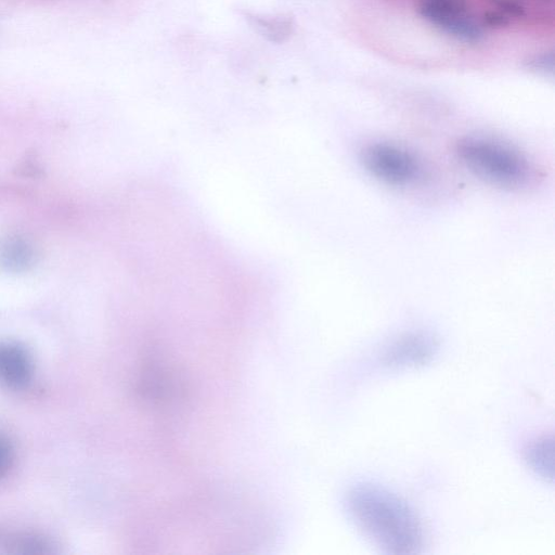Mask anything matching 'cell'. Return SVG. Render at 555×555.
I'll return each mask as SVG.
<instances>
[{
  "mask_svg": "<svg viewBox=\"0 0 555 555\" xmlns=\"http://www.w3.org/2000/svg\"><path fill=\"white\" fill-rule=\"evenodd\" d=\"M353 526L389 554H415L424 544V529L416 512L401 496L380 485L361 481L345 496Z\"/></svg>",
  "mask_w": 555,
  "mask_h": 555,
  "instance_id": "cell-1",
  "label": "cell"
},
{
  "mask_svg": "<svg viewBox=\"0 0 555 555\" xmlns=\"http://www.w3.org/2000/svg\"><path fill=\"white\" fill-rule=\"evenodd\" d=\"M456 154L475 176L501 188H520L532 176L531 165L522 153L491 138L466 137L456 144Z\"/></svg>",
  "mask_w": 555,
  "mask_h": 555,
  "instance_id": "cell-2",
  "label": "cell"
},
{
  "mask_svg": "<svg viewBox=\"0 0 555 555\" xmlns=\"http://www.w3.org/2000/svg\"><path fill=\"white\" fill-rule=\"evenodd\" d=\"M364 168L375 178L392 185H409L422 173L418 159L392 143H372L361 152Z\"/></svg>",
  "mask_w": 555,
  "mask_h": 555,
  "instance_id": "cell-3",
  "label": "cell"
},
{
  "mask_svg": "<svg viewBox=\"0 0 555 555\" xmlns=\"http://www.w3.org/2000/svg\"><path fill=\"white\" fill-rule=\"evenodd\" d=\"M418 13L457 40L475 43L483 37V26L470 14L466 0H421Z\"/></svg>",
  "mask_w": 555,
  "mask_h": 555,
  "instance_id": "cell-4",
  "label": "cell"
},
{
  "mask_svg": "<svg viewBox=\"0 0 555 555\" xmlns=\"http://www.w3.org/2000/svg\"><path fill=\"white\" fill-rule=\"evenodd\" d=\"M439 352L437 337L427 331H410L390 340L378 353L382 369L397 371L429 364Z\"/></svg>",
  "mask_w": 555,
  "mask_h": 555,
  "instance_id": "cell-5",
  "label": "cell"
},
{
  "mask_svg": "<svg viewBox=\"0 0 555 555\" xmlns=\"http://www.w3.org/2000/svg\"><path fill=\"white\" fill-rule=\"evenodd\" d=\"M35 373L34 358L21 343L0 341V387L20 390L27 387Z\"/></svg>",
  "mask_w": 555,
  "mask_h": 555,
  "instance_id": "cell-6",
  "label": "cell"
},
{
  "mask_svg": "<svg viewBox=\"0 0 555 555\" xmlns=\"http://www.w3.org/2000/svg\"><path fill=\"white\" fill-rule=\"evenodd\" d=\"M528 467L546 481L554 479V439L542 436L533 440L525 452Z\"/></svg>",
  "mask_w": 555,
  "mask_h": 555,
  "instance_id": "cell-7",
  "label": "cell"
},
{
  "mask_svg": "<svg viewBox=\"0 0 555 555\" xmlns=\"http://www.w3.org/2000/svg\"><path fill=\"white\" fill-rule=\"evenodd\" d=\"M245 18L260 35L274 42L286 40L293 31L292 21L287 17L246 13Z\"/></svg>",
  "mask_w": 555,
  "mask_h": 555,
  "instance_id": "cell-8",
  "label": "cell"
},
{
  "mask_svg": "<svg viewBox=\"0 0 555 555\" xmlns=\"http://www.w3.org/2000/svg\"><path fill=\"white\" fill-rule=\"evenodd\" d=\"M33 257L30 246L22 240H11L1 246L0 260L9 268H25L30 264Z\"/></svg>",
  "mask_w": 555,
  "mask_h": 555,
  "instance_id": "cell-9",
  "label": "cell"
},
{
  "mask_svg": "<svg viewBox=\"0 0 555 555\" xmlns=\"http://www.w3.org/2000/svg\"><path fill=\"white\" fill-rule=\"evenodd\" d=\"M554 65L555 60L553 51L533 54L525 61L526 68L546 76L554 74Z\"/></svg>",
  "mask_w": 555,
  "mask_h": 555,
  "instance_id": "cell-10",
  "label": "cell"
},
{
  "mask_svg": "<svg viewBox=\"0 0 555 555\" xmlns=\"http://www.w3.org/2000/svg\"><path fill=\"white\" fill-rule=\"evenodd\" d=\"M14 462V447L10 438L0 431V479L4 477Z\"/></svg>",
  "mask_w": 555,
  "mask_h": 555,
  "instance_id": "cell-11",
  "label": "cell"
},
{
  "mask_svg": "<svg viewBox=\"0 0 555 555\" xmlns=\"http://www.w3.org/2000/svg\"><path fill=\"white\" fill-rule=\"evenodd\" d=\"M515 1L520 3L522 7H524V2H526V1H530V2H533V3H538V2L539 3H551V2H553V0H515Z\"/></svg>",
  "mask_w": 555,
  "mask_h": 555,
  "instance_id": "cell-12",
  "label": "cell"
}]
</instances>
